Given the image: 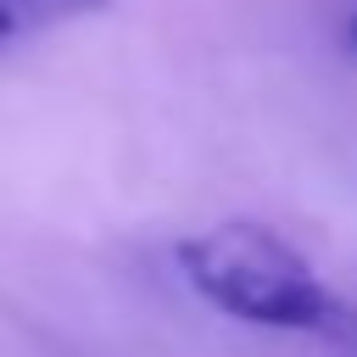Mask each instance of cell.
<instances>
[{"label": "cell", "instance_id": "obj_3", "mask_svg": "<svg viewBox=\"0 0 357 357\" xmlns=\"http://www.w3.org/2000/svg\"><path fill=\"white\" fill-rule=\"evenodd\" d=\"M340 39H346V50H351V56H357V11H351V17H346V28H340Z\"/></svg>", "mask_w": 357, "mask_h": 357}, {"label": "cell", "instance_id": "obj_1", "mask_svg": "<svg viewBox=\"0 0 357 357\" xmlns=\"http://www.w3.org/2000/svg\"><path fill=\"white\" fill-rule=\"evenodd\" d=\"M178 273L223 318H240V324H257V329H290V335H324V340L357 346V312L268 223L229 218V223H212V229L190 234L178 245Z\"/></svg>", "mask_w": 357, "mask_h": 357}, {"label": "cell", "instance_id": "obj_2", "mask_svg": "<svg viewBox=\"0 0 357 357\" xmlns=\"http://www.w3.org/2000/svg\"><path fill=\"white\" fill-rule=\"evenodd\" d=\"M112 0H0V50L17 45V39H28V33H45V28L95 17Z\"/></svg>", "mask_w": 357, "mask_h": 357}]
</instances>
